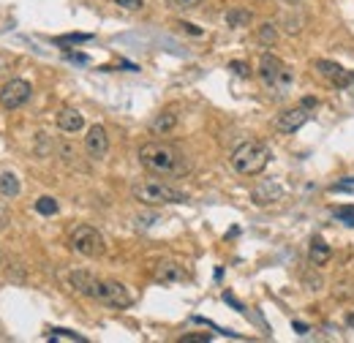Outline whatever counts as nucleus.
<instances>
[{
    "mask_svg": "<svg viewBox=\"0 0 354 343\" xmlns=\"http://www.w3.org/2000/svg\"><path fill=\"white\" fill-rule=\"evenodd\" d=\"M68 284H71L80 295L101 302V305H109V308H129V305H133V295L129 292V286L120 284V281L95 278L93 272L74 270V272L68 275Z\"/></svg>",
    "mask_w": 354,
    "mask_h": 343,
    "instance_id": "obj_1",
    "label": "nucleus"
},
{
    "mask_svg": "<svg viewBox=\"0 0 354 343\" xmlns=\"http://www.w3.org/2000/svg\"><path fill=\"white\" fill-rule=\"evenodd\" d=\"M139 164L153 174H161V177H183L188 172L185 156L177 150L175 145H167V142L142 145L139 147Z\"/></svg>",
    "mask_w": 354,
    "mask_h": 343,
    "instance_id": "obj_2",
    "label": "nucleus"
},
{
    "mask_svg": "<svg viewBox=\"0 0 354 343\" xmlns=\"http://www.w3.org/2000/svg\"><path fill=\"white\" fill-rule=\"evenodd\" d=\"M232 169L243 177H254V174H262L270 164V147L262 142H243L232 150Z\"/></svg>",
    "mask_w": 354,
    "mask_h": 343,
    "instance_id": "obj_3",
    "label": "nucleus"
},
{
    "mask_svg": "<svg viewBox=\"0 0 354 343\" xmlns=\"http://www.w3.org/2000/svg\"><path fill=\"white\" fill-rule=\"evenodd\" d=\"M131 196L139 205H147V207L180 205V202H185V194H183V191H177V188L161 183V180H139V183H133Z\"/></svg>",
    "mask_w": 354,
    "mask_h": 343,
    "instance_id": "obj_4",
    "label": "nucleus"
},
{
    "mask_svg": "<svg viewBox=\"0 0 354 343\" xmlns=\"http://www.w3.org/2000/svg\"><path fill=\"white\" fill-rule=\"evenodd\" d=\"M259 80L265 82L267 90H272V93H286L292 82H295V74H292V68L281 60V57H275V55H270L265 52L262 55V60H259Z\"/></svg>",
    "mask_w": 354,
    "mask_h": 343,
    "instance_id": "obj_5",
    "label": "nucleus"
},
{
    "mask_svg": "<svg viewBox=\"0 0 354 343\" xmlns=\"http://www.w3.org/2000/svg\"><path fill=\"white\" fill-rule=\"evenodd\" d=\"M71 248L80 254V257H88V259H98L104 257V251H106V243H104V237H101V232L95 229V226H88V223H82V226H77L74 232H71Z\"/></svg>",
    "mask_w": 354,
    "mask_h": 343,
    "instance_id": "obj_6",
    "label": "nucleus"
},
{
    "mask_svg": "<svg viewBox=\"0 0 354 343\" xmlns=\"http://www.w3.org/2000/svg\"><path fill=\"white\" fill-rule=\"evenodd\" d=\"M33 95V87L25 80H8L6 85L0 87V106L3 109H19L30 101Z\"/></svg>",
    "mask_w": 354,
    "mask_h": 343,
    "instance_id": "obj_7",
    "label": "nucleus"
},
{
    "mask_svg": "<svg viewBox=\"0 0 354 343\" xmlns=\"http://www.w3.org/2000/svg\"><path fill=\"white\" fill-rule=\"evenodd\" d=\"M313 68L319 71V77L330 80L333 85H338V87L354 85V74H352V71H346L344 66H338V63H333V60H316V63H313Z\"/></svg>",
    "mask_w": 354,
    "mask_h": 343,
    "instance_id": "obj_8",
    "label": "nucleus"
},
{
    "mask_svg": "<svg viewBox=\"0 0 354 343\" xmlns=\"http://www.w3.org/2000/svg\"><path fill=\"white\" fill-rule=\"evenodd\" d=\"M308 118L310 115L306 106L286 109V112H281V115L275 118V131H281V133H295V131H300L308 123Z\"/></svg>",
    "mask_w": 354,
    "mask_h": 343,
    "instance_id": "obj_9",
    "label": "nucleus"
},
{
    "mask_svg": "<svg viewBox=\"0 0 354 343\" xmlns=\"http://www.w3.org/2000/svg\"><path fill=\"white\" fill-rule=\"evenodd\" d=\"M85 150L93 161H101L106 153H109V133L104 126H93L85 136Z\"/></svg>",
    "mask_w": 354,
    "mask_h": 343,
    "instance_id": "obj_10",
    "label": "nucleus"
},
{
    "mask_svg": "<svg viewBox=\"0 0 354 343\" xmlns=\"http://www.w3.org/2000/svg\"><path fill=\"white\" fill-rule=\"evenodd\" d=\"M281 196H283V188H281L275 180H262V183L251 191V202H254V205H259V207L278 202Z\"/></svg>",
    "mask_w": 354,
    "mask_h": 343,
    "instance_id": "obj_11",
    "label": "nucleus"
},
{
    "mask_svg": "<svg viewBox=\"0 0 354 343\" xmlns=\"http://www.w3.org/2000/svg\"><path fill=\"white\" fill-rule=\"evenodd\" d=\"M185 278H188V270L183 264H177V261H161L156 267V281L158 284H180Z\"/></svg>",
    "mask_w": 354,
    "mask_h": 343,
    "instance_id": "obj_12",
    "label": "nucleus"
},
{
    "mask_svg": "<svg viewBox=\"0 0 354 343\" xmlns=\"http://www.w3.org/2000/svg\"><path fill=\"white\" fill-rule=\"evenodd\" d=\"M57 129L66 131V133H77V131H82L85 129V118H82V112H80V109H71V106L60 109V112H57Z\"/></svg>",
    "mask_w": 354,
    "mask_h": 343,
    "instance_id": "obj_13",
    "label": "nucleus"
},
{
    "mask_svg": "<svg viewBox=\"0 0 354 343\" xmlns=\"http://www.w3.org/2000/svg\"><path fill=\"white\" fill-rule=\"evenodd\" d=\"M333 257V251H330V245L322 240V237H313L308 245V259L310 264H316V267H322V264H327Z\"/></svg>",
    "mask_w": 354,
    "mask_h": 343,
    "instance_id": "obj_14",
    "label": "nucleus"
},
{
    "mask_svg": "<svg viewBox=\"0 0 354 343\" xmlns=\"http://www.w3.org/2000/svg\"><path fill=\"white\" fill-rule=\"evenodd\" d=\"M0 196H6V199L19 196V180L14 172H0Z\"/></svg>",
    "mask_w": 354,
    "mask_h": 343,
    "instance_id": "obj_15",
    "label": "nucleus"
},
{
    "mask_svg": "<svg viewBox=\"0 0 354 343\" xmlns=\"http://www.w3.org/2000/svg\"><path fill=\"white\" fill-rule=\"evenodd\" d=\"M177 126V115L175 112H161L153 123H150V131L153 133H169V131Z\"/></svg>",
    "mask_w": 354,
    "mask_h": 343,
    "instance_id": "obj_16",
    "label": "nucleus"
},
{
    "mask_svg": "<svg viewBox=\"0 0 354 343\" xmlns=\"http://www.w3.org/2000/svg\"><path fill=\"white\" fill-rule=\"evenodd\" d=\"M257 39L265 44V46H272V44L278 41V28H275L272 22H265V25H259V30H257Z\"/></svg>",
    "mask_w": 354,
    "mask_h": 343,
    "instance_id": "obj_17",
    "label": "nucleus"
},
{
    "mask_svg": "<svg viewBox=\"0 0 354 343\" xmlns=\"http://www.w3.org/2000/svg\"><path fill=\"white\" fill-rule=\"evenodd\" d=\"M226 22H229L232 28H245V25L251 22V14H248V11H229V14H226Z\"/></svg>",
    "mask_w": 354,
    "mask_h": 343,
    "instance_id": "obj_18",
    "label": "nucleus"
},
{
    "mask_svg": "<svg viewBox=\"0 0 354 343\" xmlns=\"http://www.w3.org/2000/svg\"><path fill=\"white\" fill-rule=\"evenodd\" d=\"M49 341H74V343H85L82 335H77V333H68V330H52L49 335H46Z\"/></svg>",
    "mask_w": 354,
    "mask_h": 343,
    "instance_id": "obj_19",
    "label": "nucleus"
},
{
    "mask_svg": "<svg viewBox=\"0 0 354 343\" xmlns=\"http://www.w3.org/2000/svg\"><path fill=\"white\" fill-rule=\"evenodd\" d=\"M333 215L341 221V223H346V226H354V207L352 205H344V207H335Z\"/></svg>",
    "mask_w": 354,
    "mask_h": 343,
    "instance_id": "obj_20",
    "label": "nucleus"
},
{
    "mask_svg": "<svg viewBox=\"0 0 354 343\" xmlns=\"http://www.w3.org/2000/svg\"><path fill=\"white\" fill-rule=\"evenodd\" d=\"M36 210L41 215H55L57 213V202H55L52 196H41V199L36 202Z\"/></svg>",
    "mask_w": 354,
    "mask_h": 343,
    "instance_id": "obj_21",
    "label": "nucleus"
},
{
    "mask_svg": "<svg viewBox=\"0 0 354 343\" xmlns=\"http://www.w3.org/2000/svg\"><path fill=\"white\" fill-rule=\"evenodd\" d=\"M57 44H82V41H90L88 33H74V36H63V39H55Z\"/></svg>",
    "mask_w": 354,
    "mask_h": 343,
    "instance_id": "obj_22",
    "label": "nucleus"
},
{
    "mask_svg": "<svg viewBox=\"0 0 354 343\" xmlns=\"http://www.w3.org/2000/svg\"><path fill=\"white\" fill-rule=\"evenodd\" d=\"M115 6H120L126 11H139L145 6V0H115Z\"/></svg>",
    "mask_w": 354,
    "mask_h": 343,
    "instance_id": "obj_23",
    "label": "nucleus"
},
{
    "mask_svg": "<svg viewBox=\"0 0 354 343\" xmlns=\"http://www.w3.org/2000/svg\"><path fill=\"white\" fill-rule=\"evenodd\" d=\"M229 68H232L237 77H248V74H251V71H248V66H245V63H240V60H234Z\"/></svg>",
    "mask_w": 354,
    "mask_h": 343,
    "instance_id": "obj_24",
    "label": "nucleus"
},
{
    "mask_svg": "<svg viewBox=\"0 0 354 343\" xmlns=\"http://www.w3.org/2000/svg\"><path fill=\"white\" fill-rule=\"evenodd\" d=\"M177 8H196L199 3H205V0H172Z\"/></svg>",
    "mask_w": 354,
    "mask_h": 343,
    "instance_id": "obj_25",
    "label": "nucleus"
},
{
    "mask_svg": "<svg viewBox=\"0 0 354 343\" xmlns=\"http://www.w3.org/2000/svg\"><path fill=\"white\" fill-rule=\"evenodd\" d=\"M205 341H210V335H185L183 338V343H205Z\"/></svg>",
    "mask_w": 354,
    "mask_h": 343,
    "instance_id": "obj_26",
    "label": "nucleus"
},
{
    "mask_svg": "<svg viewBox=\"0 0 354 343\" xmlns=\"http://www.w3.org/2000/svg\"><path fill=\"white\" fill-rule=\"evenodd\" d=\"M66 57H68V60H74V63H88V55H77V52H68Z\"/></svg>",
    "mask_w": 354,
    "mask_h": 343,
    "instance_id": "obj_27",
    "label": "nucleus"
},
{
    "mask_svg": "<svg viewBox=\"0 0 354 343\" xmlns=\"http://www.w3.org/2000/svg\"><path fill=\"white\" fill-rule=\"evenodd\" d=\"M180 28H185V30H188V33H194V36H202V30H199L196 25H188V22H183Z\"/></svg>",
    "mask_w": 354,
    "mask_h": 343,
    "instance_id": "obj_28",
    "label": "nucleus"
},
{
    "mask_svg": "<svg viewBox=\"0 0 354 343\" xmlns=\"http://www.w3.org/2000/svg\"><path fill=\"white\" fill-rule=\"evenodd\" d=\"M292 327H295V330H297V333H300V335H306V333H308V327H306V324H303V322H295V324H292Z\"/></svg>",
    "mask_w": 354,
    "mask_h": 343,
    "instance_id": "obj_29",
    "label": "nucleus"
},
{
    "mask_svg": "<svg viewBox=\"0 0 354 343\" xmlns=\"http://www.w3.org/2000/svg\"><path fill=\"white\" fill-rule=\"evenodd\" d=\"M313 104H316V98H303V106H306V109H310Z\"/></svg>",
    "mask_w": 354,
    "mask_h": 343,
    "instance_id": "obj_30",
    "label": "nucleus"
},
{
    "mask_svg": "<svg viewBox=\"0 0 354 343\" xmlns=\"http://www.w3.org/2000/svg\"><path fill=\"white\" fill-rule=\"evenodd\" d=\"M346 322H349V327H354V310L349 313V316H346Z\"/></svg>",
    "mask_w": 354,
    "mask_h": 343,
    "instance_id": "obj_31",
    "label": "nucleus"
},
{
    "mask_svg": "<svg viewBox=\"0 0 354 343\" xmlns=\"http://www.w3.org/2000/svg\"><path fill=\"white\" fill-rule=\"evenodd\" d=\"M0 226H6V213L0 210Z\"/></svg>",
    "mask_w": 354,
    "mask_h": 343,
    "instance_id": "obj_32",
    "label": "nucleus"
},
{
    "mask_svg": "<svg viewBox=\"0 0 354 343\" xmlns=\"http://www.w3.org/2000/svg\"><path fill=\"white\" fill-rule=\"evenodd\" d=\"M283 3H292V6H297V3H303V0H283Z\"/></svg>",
    "mask_w": 354,
    "mask_h": 343,
    "instance_id": "obj_33",
    "label": "nucleus"
}]
</instances>
